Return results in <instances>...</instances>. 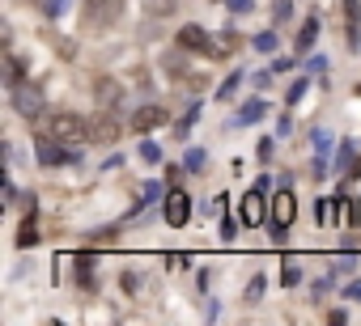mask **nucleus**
I'll use <instances>...</instances> for the list:
<instances>
[{
    "label": "nucleus",
    "instance_id": "5701e85b",
    "mask_svg": "<svg viewBox=\"0 0 361 326\" xmlns=\"http://www.w3.org/2000/svg\"><path fill=\"white\" fill-rule=\"evenodd\" d=\"M251 47H255V51H263V56H276V34H272V30H263V34H255Z\"/></svg>",
    "mask_w": 361,
    "mask_h": 326
},
{
    "label": "nucleus",
    "instance_id": "9b49d317",
    "mask_svg": "<svg viewBox=\"0 0 361 326\" xmlns=\"http://www.w3.org/2000/svg\"><path fill=\"white\" fill-rule=\"evenodd\" d=\"M340 9H344V38L357 51L361 47V0H340Z\"/></svg>",
    "mask_w": 361,
    "mask_h": 326
},
{
    "label": "nucleus",
    "instance_id": "49530a36",
    "mask_svg": "<svg viewBox=\"0 0 361 326\" xmlns=\"http://www.w3.org/2000/svg\"><path fill=\"white\" fill-rule=\"evenodd\" d=\"M357 93H361V85H357Z\"/></svg>",
    "mask_w": 361,
    "mask_h": 326
},
{
    "label": "nucleus",
    "instance_id": "4c0bfd02",
    "mask_svg": "<svg viewBox=\"0 0 361 326\" xmlns=\"http://www.w3.org/2000/svg\"><path fill=\"white\" fill-rule=\"evenodd\" d=\"M166 72H171V77H183V60L179 56H166Z\"/></svg>",
    "mask_w": 361,
    "mask_h": 326
},
{
    "label": "nucleus",
    "instance_id": "f704fd0d",
    "mask_svg": "<svg viewBox=\"0 0 361 326\" xmlns=\"http://www.w3.org/2000/svg\"><path fill=\"white\" fill-rule=\"evenodd\" d=\"M204 318H208V322L221 318V301H212V296H208V301H204Z\"/></svg>",
    "mask_w": 361,
    "mask_h": 326
},
{
    "label": "nucleus",
    "instance_id": "6ab92c4d",
    "mask_svg": "<svg viewBox=\"0 0 361 326\" xmlns=\"http://www.w3.org/2000/svg\"><path fill=\"white\" fill-rule=\"evenodd\" d=\"M183 165H187V174H204V165H208V153H204V148H187Z\"/></svg>",
    "mask_w": 361,
    "mask_h": 326
},
{
    "label": "nucleus",
    "instance_id": "c03bdc74",
    "mask_svg": "<svg viewBox=\"0 0 361 326\" xmlns=\"http://www.w3.org/2000/svg\"><path fill=\"white\" fill-rule=\"evenodd\" d=\"M344 296H349V301H361V284H349V288H344Z\"/></svg>",
    "mask_w": 361,
    "mask_h": 326
},
{
    "label": "nucleus",
    "instance_id": "393cba45",
    "mask_svg": "<svg viewBox=\"0 0 361 326\" xmlns=\"http://www.w3.org/2000/svg\"><path fill=\"white\" fill-rule=\"evenodd\" d=\"M119 284H124L128 296H136V292L144 288V275H140V271H124V280H119Z\"/></svg>",
    "mask_w": 361,
    "mask_h": 326
},
{
    "label": "nucleus",
    "instance_id": "b1692460",
    "mask_svg": "<svg viewBox=\"0 0 361 326\" xmlns=\"http://www.w3.org/2000/svg\"><path fill=\"white\" fill-rule=\"evenodd\" d=\"M263 288H268V280H263V275H255V280L247 284V292H243V296H247V305H259V296H263Z\"/></svg>",
    "mask_w": 361,
    "mask_h": 326
},
{
    "label": "nucleus",
    "instance_id": "72a5a7b5",
    "mask_svg": "<svg viewBox=\"0 0 361 326\" xmlns=\"http://www.w3.org/2000/svg\"><path fill=\"white\" fill-rule=\"evenodd\" d=\"M226 9H230L234 17H243V13H251L255 5H251V0H226Z\"/></svg>",
    "mask_w": 361,
    "mask_h": 326
},
{
    "label": "nucleus",
    "instance_id": "e433bc0d",
    "mask_svg": "<svg viewBox=\"0 0 361 326\" xmlns=\"http://www.w3.org/2000/svg\"><path fill=\"white\" fill-rule=\"evenodd\" d=\"M327 174H331V170H327V161H323V157H315V165H310V178H327Z\"/></svg>",
    "mask_w": 361,
    "mask_h": 326
},
{
    "label": "nucleus",
    "instance_id": "1a4fd4ad",
    "mask_svg": "<svg viewBox=\"0 0 361 326\" xmlns=\"http://www.w3.org/2000/svg\"><path fill=\"white\" fill-rule=\"evenodd\" d=\"M34 157H39L43 165H68V144L43 132V136H34Z\"/></svg>",
    "mask_w": 361,
    "mask_h": 326
},
{
    "label": "nucleus",
    "instance_id": "9d476101",
    "mask_svg": "<svg viewBox=\"0 0 361 326\" xmlns=\"http://www.w3.org/2000/svg\"><path fill=\"white\" fill-rule=\"evenodd\" d=\"M268 110H272L268 97H251V102H243V106L234 110V119H230V123H234V128H251V123H259Z\"/></svg>",
    "mask_w": 361,
    "mask_h": 326
},
{
    "label": "nucleus",
    "instance_id": "ea45409f",
    "mask_svg": "<svg viewBox=\"0 0 361 326\" xmlns=\"http://www.w3.org/2000/svg\"><path fill=\"white\" fill-rule=\"evenodd\" d=\"M289 132H294V119L281 115V119H276V136H289Z\"/></svg>",
    "mask_w": 361,
    "mask_h": 326
},
{
    "label": "nucleus",
    "instance_id": "f257e3e1",
    "mask_svg": "<svg viewBox=\"0 0 361 326\" xmlns=\"http://www.w3.org/2000/svg\"><path fill=\"white\" fill-rule=\"evenodd\" d=\"M43 132L64 140V144H81V140H89V119L72 115V110H52L43 119Z\"/></svg>",
    "mask_w": 361,
    "mask_h": 326
},
{
    "label": "nucleus",
    "instance_id": "ddd939ff",
    "mask_svg": "<svg viewBox=\"0 0 361 326\" xmlns=\"http://www.w3.org/2000/svg\"><path fill=\"white\" fill-rule=\"evenodd\" d=\"M13 246H17V250H30V246H39V208L21 216V224H17V237H13Z\"/></svg>",
    "mask_w": 361,
    "mask_h": 326
},
{
    "label": "nucleus",
    "instance_id": "f3484780",
    "mask_svg": "<svg viewBox=\"0 0 361 326\" xmlns=\"http://www.w3.org/2000/svg\"><path fill=\"white\" fill-rule=\"evenodd\" d=\"M140 9L149 13V17H171L179 9V0H140Z\"/></svg>",
    "mask_w": 361,
    "mask_h": 326
},
{
    "label": "nucleus",
    "instance_id": "473e14b6",
    "mask_svg": "<svg viewBox=\"0 0 361 326\" xmlns=\"http://www.w3.org/2000/svg\"><path fill=\"white\" fill-rule=\"evenodd\" d=\"M310 140H315V148H319V153H327V148H331V132H323V128H315V132H310Z\"/></svg>",
    "mask_w": 361,
    "mask_h": 326
},
{
    "label": "nucleus",
    "instance_id": "a878e982",
    "mask_svg": "<svg viewBox=\"0 0 361 326\" xmlns=\"http://www.w3.org/2000/svg\"><path fill=\"white\" fill-rule=\"evenodd\" d=\"M39 9H43L47 17H52V21H56V17H64V9H68V0H39Z\"/></svg>",
    "mask_w": 361,
    "mask_h": 326
},
{
    "label": "nucleus",
    "instance_id": "37998d69",
    "mask_svg": "<svg viewBox=\"0 0 361 326\" xmlns=\"http://www.w3.org/2000/svg\"><path fill=\"white\" fill-rule=\"evenodd\" d=\"M289 68H294V64H289L285 56H276V60H272V72H289Z\"/></svg>",
    "mask_w": 361,
    "mask_h": 326
},
{
    "label": "nucleus",
    "instance_id": "423d86ee",
    "mask_svg": "<svg viewBox=\"0 0 361 326\" xmlns=\"http://www.w3.org/2000/svg\"><path fill=\"white\" fill-rule=\"evenodd\" d=\"M162 123H171V110L157 106V102H144V106H136V110H132V132H136V136L162 128Z\"/></svg>",
    "mask_w": 361,
    "mask_h": 326
},
{
    "label": "nucleus",
    "instance_id": "58836bf2",
    "mask_svg": "<svg viewBox=\"0 0 361 326\" xmlns=\"http://www.w3.org/2000/svg\"><path fill=\"white\" fill-rule=\"evenodd\" d=\"M306 72H327V60H323V56H310V60H306Z\"/></svg>",
    "mask_w": 361,
    "mask_h": 326
},
{
    "label": "nucleus",
    "instance_id": "c85d7f7f",
    "mask_svg": "<svg viewBox=\"0 0 361 326\" xmlns=\"http://www.w3.org/2000/svg\"><path fill=\"white\" fill-rule=\"evenodd\" d=\"M196 115H200V102H191V110L179 119V140H187V132H191V123H196Z\"/></svg>",
    "mask_w": 361,
    "mask_h": 326
},
{
    "label": "nucleus",
    "instance_id": "4be33fe9",
    "mask_svg": "<svg viewBox=\"0 0 361 326\" xmlns=\"http://www.w3.org/2000/svg\"><path fill=\"white\" fill-rule=\"evenodd\" d=\"M353 161H357V157H353V144H349V140H340V148H336V170H344V174H349V170H353Z\"/></svg>",
    "mask_w": 361,
    "mask_h": 326
},
{
    "label": "nucleus",
    "instance_id": "a211bd4d",
    "mask_svg": "<svg viewBox=\"0 0 361 326\" xmlns=\"http://www.w3.org/2000/svg\"><path fill=\"white\" fill-rule=\"evenodd\" d=\"M238 47V34L234 30H217V47H212V60H221V56H230Z\"/></svg>",
    "mask_w": 361,
    "mask_h": 326
},
{
    "label": "nucleus",
    "instance_id": "2f4dec72",
    "mask_svg": "<svg viewBox=\"0 0 361 326\" xmlns=\"http://www.w3.org/2000/svg\"><path fill=\"white\" fill-rule=\"evenodd\" d=\"M238 224H243V216H238V220H234L230 212L221 216V237H226V242H234V233H238Z\"/></svg>",
    "mask_w": 361,
    "mask_h": 326
},
{
    "label": "nucleus",
    "instance_id": "6e6552de",
    "mask_svg": "<svg viewBox=\"0 0 361 326\" xmlns=\"http://www.w3.org/2000/svg\"><path fill=\"white\" fill-rule=\"evenodd\" d=\"M294 216H298V199H294V191L289 187H281V191H272V208H268V224H294Z\"/></svg>",
    "mask_w": 361,
    "mask_h": 326
},
{
    "label": "nucleus",
    "instance_id": "cd10ccee",
    "mask_svg": "<svg viewBox=\"0 0 361 326\" xmlns=\"http://www.w3.org/2000/svg\"><path fill=\"white\" fill-rule=\"evenodd\" d=\"M289 13H294V0H276V5H272V26L289 21Z\"/></svg>",
    "mask_w": 361,
    "mask_h": 326
},
{
    "label": "nucleus",
    "instance_id": "7c9ffc66",
    "mask_svg": "<svg viewBox=\"0 0 361 326\" xmlns=\"http://www.w3.org/2000/svg\"><path fill=\"white\" fill-rule=\"evenodd\" d=\"M226 204H230V195H217V199H208V204H200V212L217 216V212H226Z\"/></svg>",
    "mask_w": 361,
    "mask_h": 326
},
{
    "label": "nucleus",
    "instance_id": "c756f323",
    "mask_svg": "<svg viewBox=\"0 0 361 326\" xmlns=\"http://www.w3.org/2000/svg\"><path fill=\"white\" fill-rule=\"evenodd\" d=\"M357 267V259L353 255H340V259H331V275H349Z\"/></svg>",
    "mask_w": 361,
    "mask_h": 326
},
{
    "label": "nucleus",
    "instance_id": "c9c22d12",
    "mask_svg": "<svg viewBox=\"0 0 361 326\" xmlns=\"http://www.w3.org/2000/svg\"><path fill=\"white\" fill-rule=\"evenodd\" d=\"M259 161H263V165L272 161V136H263V140H259Z\"/></svg>",
    "mask_w": 361,
    "mask_h": 326
},
{
    "label": "nucleus",
    "instance_id": "4468645a",
    "mask_svg": "<svg viewBox=\"0 0 361 326\" xmlns=\"http://www.w3.org/2000/svg\"><path fill=\"white\" fill-rule=\"evenodd\" d=\"M315 43H319V17L310 13V17L302 21V30H298V43H294V51H298V56H306V51H315Z\"/></svg>",
    "mask_w": 361,
    "mask_h": 326
},
{
    "label": "nucleus",
    "instance_id": "a18cd8bd",
    "mask_svg": "<svg viewBox=\"0 0 361 326\" xmlns=\"http://www.w3.org/2000/svg\"><path fill=\"white\" fill-rule=\"evenodd\" d=\"M344 178H361V157H357V161H353V170H349V174H344Z\"/></svg>",
    "mask_w": 361,
    "mask_h": 326
},
{
    "label": "nucleus",
    "instance_id": "f03ea898",
    "mask_svg": "<svg viewBox=\"0 0 361 326\" xmlns=\"http://www.w3.org/2000/svg\"><path fill=\"white\" fill-rule=\"evenodd\" d=\"M128 0H85L81 5V26L85 30H111L119 17H124Z\"/></svg>",
    "mask_w": 361,
    "mask_h": 326
},
{
    "label": "nucleus",
    "instance_id": "bb28decb",
    "mask_svg": "<svg viewBox=\"0 0 361 326\" xmlns=\"http://www.w3.org/2000/svg\"><path fill=\"white\" fill-rule=\"evenodd\" d=\"M140 161H149V165H157V161H162V148H157L153 140H140Z\"/></svg>",
    "mask_w": 361,
    "mask_h": 326
},
{
    "label": "nucleus",
    "instance_id": "dca6fc26",
    "mask_svg": "<svg viewBox=\"0 0 361 326\" xmlns=\"http://www.w3.org/2000/svg\"><path fill=\"white\" fill-rule=\"evenodd\" d=\"M5 81H9V85L26 81V60H21L17 51H9V56H5Z\"/></svg>",
    "mask_w": 361,
    "mask_h": 326
},
{
    "label": "nucleus",
    "instance_id": "2eb2a0df",
    "mask_svg": "<svg viewBox=\"0 0 361 326\" xmlns=\"http://www.w3.org/2000/svg\"><path fill=\"white\" fill-rule=\"evenodd\" d=\"M243 81H247V72H243V68H234L230 77L221 81V89H217V102H230V97H234L238 89H243Z\"/></svg>",
    "mask_w": 361,
    "mask_h": 326
},
{
    "label": "nucleus",
    "instance_id": "aec40b11",
    "mask_svg": "<svg viewBox=\"0 0 361 326\" xmlns=\"http://www.w3.org/2000/svg\"><path fill=\"white\" fill-rule=\"evenodd\" d=\"M306 89H310V72H306L302 81H294V85H289V93H285V106H298L302 97H306Z\"/></svg>",
    "mask_w": 361,
    "mask_h": 326
},
{
    "label": "nucleus",
    "instance_id": "de8ad7c7",
    "mask_svg": "<svg viewBox=\"0 0 361 326\" xmlns=\"http://www.w3.org/2000/svg\"><path fill=\"white\" fill-rule=\"evenodd\" d=\"M221 5H226V0H221Z\"/></svg>",
    "mask_w": 361,
    "mask_h": 326
},
{
    "label": "nucleus",
    "instance_id": "7ed1b4c3",
    "mask_svg": "<svg viewBox=\"0 0 361 326\" xmlns=\"http://www.w3.org/2000/svg\"><path fill=\"white\" fill-rule=\"evenodd\" d=\"M9 97H13V110H17L21 119H39V115H43V89H39L34 81L9 85Z\"/></svg>",
    "mask_w": 361,
    "mask_h": 326
},
{
    "label": "nucleus",
    "instance_id": "39448f33",
    "mask_svg": "<svg viewBox=\"0 0 361 326\" xmlns=\"http://www.w3.org/2000/svg\"><path fill=\"white\" fill-rule=\"evenodd\" d=\"M162 220L171 224V229H183V224L191 220V199L175 187V191H166V199H162Z\"/></svg>",
    "mask_w": 361,
    "mask_h": 326
},
{
    "label": "nucleus",
    "instance_id": "0eeeda50",
    "mask_svg": "<svg viewBox=\"0 0 361 326\" xmlns=\"http://www.w3.org/2000/svg\"><path fill=\"white\" fill-rule=\"evenodd\" d=\"M179 47H183V51H196V56H212L217 38H212L204 26H196V21H187V26L179 30Z\"/></svg>",
    "mask_w": 361,
    "mask_h": 326
},
{
    "label": "nucleus",
    "instance_id": "412c9836",
    "mask_svg": "<svg viewBox=\"0 0 361 326\" xmlns=\"http://www.w3.org/2000/svg\"><path fill=\"white\" fill-rule=\"evenodd\" d=\"M281 284H285V288H298V284H302V271H298L294 259H285V267H281Z\"/></svg>",
    "mask_w": 361,
    "mask_h": 326
},
{
    "label": "nucleus",
    "instance_id": "79ce46f5",
    "mask_svg": "<svg viewBox=\"0 0 361 326\" xmlns=\"http://www.w3.org/2000/svg\"><path fill=\"white\" fill-rule=\"evenodd\" d=\"M166 267H187V255H166Z\"/></svg>",
    "mask_w": 361,
    "mask_h": 326
},
{
    "label": "nucleus",
    "instance_id": "20e7f679",
    "mask_svg": "<svg viewBox=\"0 0 361 326\" xmlns=\"http://www.w3.org/2000/svg\"><path fill=\"white\" fill-rule=\"evenodd\" d=\"M268 191H259V187H251L247 195H243V208H238V216H243V224L247 229H255V224H268Z\"/></svg>",
    "mask_w": 361,
    "mask_h": 326
},
{
    "label": "nucleus",
    "instance_id": "a19ab883",
    "mask_svg": "<svg viewBox=\"0 0 361 326\" xmlns=\"http://www.w3.org/2000/svg\"><path fill=\"white\" fill-rule=\"evenodd\" d=\"M196 284H200V292H208V284H212V271H208V267L196 271Z\"/></svg>",
    "mask_w": 361,
    "mask_h": 326
},
{
    "label": "nucleus",
    "instance_id": "f8f14e48",
    "mask_svg": "<svg viewBox=\"0 0 361 326\" xmlns=\"http://www.w3.org/2000/svg\"><path fill=\"white\" fill-rule=\"evenodd\" d=\"M94 97H98V106H102V110H115L119 102H124V85H119L115 77H102L98 85H94Z\"/></svg>",
    "mask_w": 361,
    "mask_h": 326
}]
</instances>
